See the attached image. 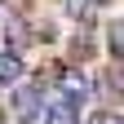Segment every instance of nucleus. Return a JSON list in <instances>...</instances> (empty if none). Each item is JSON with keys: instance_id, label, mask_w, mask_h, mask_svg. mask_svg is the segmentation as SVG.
<instances>
[{"instance_id": "nucleus-1", "label": "nucleus", "mask_w": 124, "mask_h": 124, "mask_svg": "<svg viewBox=\"0 0 124 124\" xmlns=\"http://www.w3.org/2000/svg\"><path fill=\"white\" fill-rule=\"evenodd\" d=\"M89 89H93V84L84 80V75L75 71V67H67V71H62V93H58V98H67L71 106H80V102L89 98Z\"/></svg>"}, {"instance_id": "nucleus-2", "label": "nucleus", "mask_w": 124, "mask_h": 124, "mask_svg": "<svg viewBox=\"0 0 124 124\" xmlns=\"http://www.w3.org/2000/svg\"><path fill=\"white\" fill-rule=\"evenodd\" d=\"M13 115H18L22 124H31L40 115V93H36V84H22L18 93H13Z\"/></svg>"}, {"instance_id": "nucleus-3", "label": "nucleus", "mask_w": 124, "mask_h": 124, "mask_svg": "<svg viewBox=\"0 0 124 124\" xmlns=\"http://www.w3.org/2000/svg\"><path fill=\"white\" fill-rule=\"evenodd\" d=\"M44 124H80V106H71L67 98H53L44 106Z\"/></svg>"}, {"instance_id": "nucleus-4", "label": "nucleus", "mask_w": 124, "mask_h": 124, "mask_svg": "<svg viewBox=\"0 0 124 124\" xmlns=\"http://www.w3.org/2000/svg\"><path fill=\"white\" fill-rule=\"evenodd\" d=\"M18 75H22V58L5 49V53H0V84H13Z\"/></svg>"}, {"instance_id": "nucleus-5", "label": "nucleus", "mask_w": 124, "mask_h": 124, "mask_svg": "<svg viewBox=\"0 0 124 124\" xmlns=\"http://www.w3.org/2000/svg\"><path fill=\"white\" fill-rule=\"evenodd\" d=\"M106 40H111V53H120V27L111 22V31H106Z\"/></svg>"}, {"instance_id": "nucleus-6", "label": "nucleus", "mask_w": 124, "mask_h": 124, "mask_svg": "<svg viewBox=\"0 0 124 124\" xmlns=\"http://www.w3.org/2000/svg\"><path fill=\"white\" fill-rule=\"evenodd\" d=\"M93 5H102V0H93Z\"/></svg>"}]
</instances>
